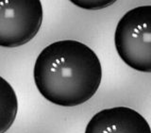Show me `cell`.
<instances>
[{
    "label": "cell",
    "mask_w": 151,
    "mask_h": 133,
    "mask_svg": "<svg viewBox=\"0 0 151 133\" xmlns=\"http://www.w3.org/2000/svg\"><path fill=\"white\" fill-rule=\"evenodd\" d=\"M34 82L47 101L61 107H76L90 100L100 86L102 67L88 45L74 40L50 44L38 55Z\"/></svg>",
    "instance_id": "1"
},
{
    "label": "cell",
    "mask_w": 151,
    "mask_h": 133,
    "mask_svg": "<svg viewBox=\"0 0 151 133\" xmlns=\"http://www.w3.org/2000/svg\"><path fill=\"white\" fill-rule=\"evenodd\" d=\"M115 48L121 60L139 72H151V6L127 12L114 33Z\"/></svg>",
    "instance_id": "2"
},
{
    "label": "cell",
    "mask_w": 151,
    "mask_h": 133,
    "mask_svg": "<svg viewBox=\"0 0 151 133\" xmlns=\"http://www.w3.org/2000/svg\"><path fill=\"white\" fill-rule=\"evenodd\" d=\"M39 0H0V46L13 48L27 44L42 23Z\"/></svg>",
    "instance_id": "3"
},
{
    "label": "cell",
    "mask_w": 151,
    "mask_h": 133,
    "mask_svg": "<svg viewBox=\"0 0 151 133\" xmlns=\"http://www.w3.org/2000/svg\"><path fill=\"white\" fill-rule=\"evenodd\" d=\"M85 133H151L148 122L127 107L105 109L89 121Z\"/></svg>",
    "instance_id": "4"
},
{
    "label": "cell",
    "mask_w": 151,
    "mask_h": 133,
    "mask_svg": "<svg viewBox=\"0 0 151 133\" xmlns=\"http://www.w3.org/2000/svg\"><path fill=\"white\" fill-rule=\"evenodd\" d=\"M18 111L16 93L0 75V133L7 132L15 121Z\"/></svg>",
    "instance_id": "5"
},
{
    "label": "cell",
    "mask_w": 151,
    "mask_h": 133,
    "mask_svg": "<svg viewBox=\"0 0 151 133\" xmlns=\"http://www.w3.org/2000/svg\"><path fill=\"white\" fill-rule=\"evenodd\" d=\"M74 5L78 6L84 9H101L106 7L111 6V5L114 4L116 1L115 0H110V1H71Z\"/></svg>",
    "instance_id": "6"
}]
</instances>
